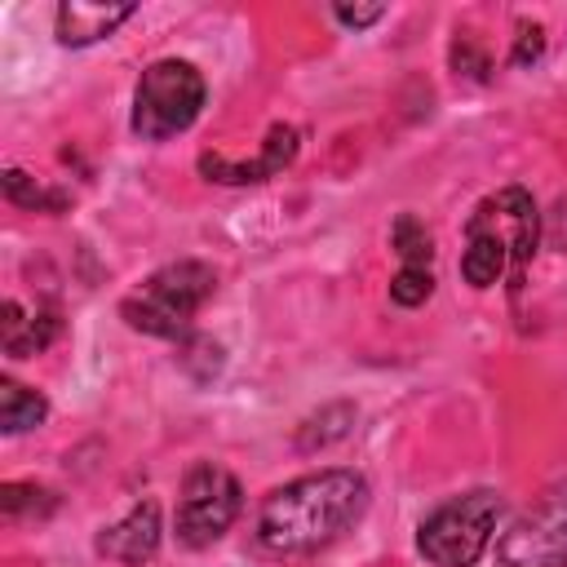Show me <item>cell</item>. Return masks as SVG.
<instances>
[{
    "label": "cell",
    "instance_id": "6da1fadb",
    "mask_svg": "<svg viewBox=\"0 0 567 567\" xmlns=\"http://www.w3.org/2000/svg\"><path fill=\"white\" fill-rule=\"evenodd\" d=\"M368 505V478L354 470H319L275 487L257 509V540L279 558L332 545Z\"/></svg>",
    "mask_w": 567,
    "mask_h": 567
},
{
    "label": "cell",
    "instance_id": "7a4b0ae2",
    "mask_svg": "<svg viewBox=\"0 0 567 567\" xmlns=\"http://www.w3.org/2000/svg\"><path fill=\"white\" fill-rule=\"evenodd\" d=\"M536 239H540V217L523 186H501L496 195L478 199L474 213L465 217V252H461L465 284L483 292L509 270L518 288L536 252Z\"/></svg>",
    "mask_w": 567,
    "mask_h": 567
},
{
    "label": "cell",
    "instance_id": "3957f363",
    "mask_svg": "<svg viewBox=\"0 0 567 567\" xmlns=\"http://www.w3.org/2000/svg\"><path fill=\"white\" fill-rule=\"evenodd\" d=\"M213 292H217L213 266L168 261L120 301V315L128 328H137L146 337H190V323Z\"/></svg>",
    "mask_w": 567,
    "mask_h": 567
},
{
    "label": "cell",
    "instance_id": "277c9868",
    "mask_svg": "<svg viewBox=\"0 0 567 567\" xmlns=\"http://www.w3.org/2000/svg\"><path fill=\"white\" fill-rule=\"evenodd\" d=\"M501 492L492 487H474L461 492L452 501H443L439 509H430L416 527V549L434 563V567H474L492 540V527L501 518Z\"/></svg>",
    "mask_w": 567,
    "mask_h": 567
},
{
    "label": "cell",
    "instance_id": "5b68a950",
    "mask_svg": "<svg viewBox=\"0 0 567 567\" xmlns=\"http://www.w3.org/2000/svg\"><path fill=\"white\" fill-rule=\"evenodd\" d=\"M204 106V75L182 58H159L142 71L133 89V133L142 142H164L195 124Z\"/></svg>",
    "mask_w": 567,
    "mask_h": 567
},
{
    "label": "cell",
    "instance_id": "8992f818",
    "mask_svg": "<svg viewBox=\"0 0 567 567\" xmlns=\"http://www.w3.org/2000/svg\"><path fill=\"white\" fill-rule=\"evenodd\" d=\"M239 505H244V492L230 470L213 461L190 465L182 478V501H177V540L186 549H204L221 540L230 523L239 518Z\"/></svg>",
    "mask_w": 567,
    "mask_h": 567
},
{
    "label": "cell",
    "instance_id": "52a82bcc",
    "mask_svg": "<svg viewBox=\"0 0 567 567\" xmlns=\"http://www.w3.org/2000/svg\"><path fill=\"white\" fill-rule=\"evenodd\" d=\"M501 567H567V478L523 509L496 540Z\"/></svg>",
    "mask_w": 567,
    "mask_h": 567
},
{
    "label": "cell",
    "instance_id": "ba28073f",
    "mask_svg": "<svg viewBox=\"0 0 567 567\" xmlns=\"http://www.w3.org/2000/svg\"><path fill=\"white\" fill-rule=\"evenodd\" d=\"M297 146H301V133H297L292 124H270V133H266V142H261V151H257L252 159H230V155L204 151V155H199V173H204L208 182H221V186L266 182V177H279V173L292 164Z\"/></svg>",
    "mask_w": 567,
    "mask_h": 567
},
{
    "label": "cell",
    "instance_id": "9c48e42d",
    "mask_svg": "<svg viewBox=\"0 0 567 567\" xmlns=\"http://www.w3.org/2000/svg\"><path fill=\"white\" fill-rule=\"evenodd\" d=\"M159 505L155 501H137L120 523L102 527L97 532V554L111 558V563H124V567H142L155 558L159 549Z\"/></svg>",
    "mask_w": 567,
    "mask_h": 567
},
{
    "label": "cell",
    "instance_id": "30bf717a",
    "mask_svg": "<svg viewBox=\"0 0 567 567\" xmlns=\"http://www.w3.org/2000/svg\"><path fill=\"white\" fill-rule=\"evenodd\" d=\"M124 18H133V4H89V0H66L58 4V40L80 49L102 35H111Z\"/></svg>",
    "mask_w": 567,
    "mask_h": 567
},
{
    "label": "cell",
    "instance_id": "8fae6325",
    "mask_svg": "<svg viewBox=\"0 0 567 567\" xmlns=\"http://www.w3.org/2000/svg\"><path fill=\"white\" fill-rule=\"evenodd\" d=\"M53 337H58V315H53V310L27 315L18 301H4V306H0V346H4V354L31 359V354H40Z\"/></svg>",
    "mask_w": 567,
    "mask_h": 567
},
{
    "label": "cell",
    "instance_id": "7c38bea8",
    "mask_svg": "<svg viewBox=\"0 0 567 567\" xmlns=\"http://www.w3.org/2000/svg\"><path fill=\"white\" fill-rule=\"evenodd\" d=\"M44 416H49V403H44L40 390H31V385H22V381H13V377L0 381V430H4V434L35 430Z\"/></svg>",
    "mask_w": 567,
    "mask_h": 567
},
{
    "label": "cell",
    "instance_id": "4fadbf2b",
    "mask_svg": "<svg viewBox=\"0 0 567 567\" xmlns=\"http://www.w3.org/2000/svg\"><path fill=\"white\" fill-rule=\"evenodd\" d=\"M58 509V492L40 487V483H4L0 487V514L13 523H35L49 518Z\"/></svg>",
    "mask_w": 567,
    "mask_h": 567
},
{
    "label": "cell",
    "instance_id": "5bb4252c",
    "mask_svg": "<svg viewBox=\"0 0 567 567\" xmlns=\"http://www.w3.org/2000/svg\"><path fill=\"white\" fill-rule=\"evenodd\" d=\"M4 195H9L13 204H22V208H35V213H62V208H66V195H62V190H53V186L27 177L22 168H9V173H4Z\"/></svg>",
    "mask_w": 567,
    "mask_h": 567
},
{
    "label": "cell",
    "instance_id": "9a60e30c",
    "mask_svg": "<svg viewBox=\"0 0 567 567\" xmlns=\"http://www.w3.org/2000/svg\"><path fill=\"white\" fill-rule=\"evenodd\" d=\"M390 244H394V252H399V261H403V266H430V257H434L430 230H425V226H421L412 213H403V217L394 221Z\"/></svg>",
    "mask_w": 567,
    "mask_h": 567
},
{
    "label": "cell",
    "instance_id": "2e32d148",
    "mask_svg": "<svg viewBox=\"0 0 567 567\" xmlns=\"http://www.w3.org/2000/svg\"><path fill=\"white\" fill-rule=\"evenodd\" d=\"M434 292V275H430V266H399V275L390 279V301L394 306H421L425 297Z\"/></svg>",
    "mask_w": 567,
    "mask_h": 567
},
{
    "label": "cell",
    "instance_id": "e0dca14e",
    "mask_svg": "<svg viewBox=\"0 0 567 567\" xmlns=\"http://www.w3.org/2000/svg\"><path fill=\"white\" fill-rule=\"evenodd\" d=\"M540 53H545V27L540 22H518V40H514V66H532V62H540Z\"/></svg>",
    "mask_w": 567,
    "mask_h": 567
},
{
    "label": "cell",
    "instance_id": "ac0fdd59",
    "mask_svg": "<svg viewBox=\"0 0 567 567\" xmlns=\"http://www.w3.org/2000/svg\"><path fill=\"white\" fill-rule=\"evenodd\" d=\"M452 66H456V75L465 71L470 80H487V71H492L487 53H483V49H474V40H465V35L452 44Z\"/></svg>",
    "mask_w": 567,
    "mask_h": 567
},
{
    "label": "cell",
    "instance_id": "d6986e66",
    "mask_svg": "<svg viewBox=\"0 0 567 567\" xmlns=\"http://www.w3.org/2000/svg\"><path fill=\"white\" fill-rule=\"evenodd\" d=\"M332 13H337V22L341 27H372V22H381L385 18V4H332Z\"/></svg>",
    "mask_w": 567,
    "mask_h": 567
}]
</instances>
